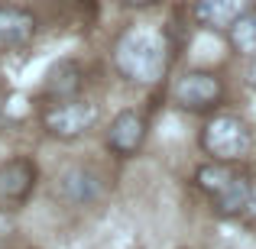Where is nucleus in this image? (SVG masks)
Returning a JSON list of instances; mask_svg holds the SVG:
<instances>
[{
	"mask_svg": "<svg viewBox=\"0 0 256 249\" xmlns=\"http://www.w3.org/2000/svg\"><path fill=\"white\" fill-rule=\"evenodd\" d=\"M32 185H36V168H32V162L13 159V162L0 165V207L26 201Z\"/></svg>",
	"mask_w": 256,
	"mask_h": 249,
	"instance_id": "nucleus-7",
	"label": "nucleus"
},
{
	"mask_svg": "<svg viewBox=\"0 0 256 249\" xmlns=\"http://www.w3.org/2000/svg\"><path fill=\"white\" fill-rule=\"evenodd\" d=\"M230 42L237 52L253 55L256 52V13H244L240 19L230 23Z\"/></svg>",
	"mask_w": 256,
	"mask_h": 249,
	"instance_id": "nucleus-13",
	"label": "nucleus"
},
{
	"mask_svg": "<svg viewBox=\"0 0 256 249\" xmlns=\"http://www.w3.org/2000/svg\"><path fill=\"white\" fill-rule=\"evenodd\" d=\"M250 191H253V181L244 178V175H237V178H234L220 194H214L218 211L224 214V217H237V214H244L246 211V201H250Z\"/></svg>",
	"mask_w": 256,
	"mask_h": 249,
	"instance_id": "nucleus-11",
	"label": "nucleus"
},
{
	"mask_svg": "<svg viewBox=\"0 0 256 249\" xmlns=\"http://www.w3.org/2000/svg\"><path fill=\"white\" fill-rule=\"evenodd\" d=\"M201 146L218 162H234V159H244L253 149V130L240 117H234V113H220V117H214L204 126Z\"/></svg>",
	"mask_w": 256,
	"mask_h": 249,
	"instance_id": "nucleus-2",
	"label": "nucleus"
},
{
	"mask_svg": "<svg viewBox=\"0 0 256 249\" xmlns=\"http://www.w3.org/2000/svg\"><path fill=\"white\" fill-rule=\"evenodd\" d=\"M82 87V68L75 62H58L46 78V94L56 100H72Z\"/></svg>",
	"mask_w": 256,
	"mask_h": 249,
	"instance_id": "nucleus-10",
	"label": "nucleus"
},
{
	"mask_svg": "<svg viewBox=\"0 0 256 249\" xmlns=\"http://www.w3.org/2000/svg\"><path fill=\"white\" fill-rule=\"evenodd\" d=\"M52 191L68 207H91L104 198V178H100L98 168L75 162V165H65L62 172L56 175Z\"/></svg>",
	"mask_w": 256,
	"mask_h": 249,
	"instance_id": "nucleus-3",
	"label": "nucleus"
},
{
	"mask_svg": "<svg viewBox=\"0 0 256 249\" xmlns=\"http://www.w3.org/2000/svg\"><path fill=\"white\" fill-rule=\"evenodd\" d=\"M94 120H98V107L88 104V100L72 97V100H58L52 110H46L42 123L56 139H75L91 130Z\"/></svg>",
	"mask_w": 256,
	"mask_h": 249,
	"instance_id": "nucleus-4",
	"label": "nucleus"
},
{
	"mask_svg": "<svg viewBox=\"0 0 256 249\" xmlns=\"http://www.w3.org/2000/svg\"><path fill=\"white\" fill-rule=\"evenodd\" d=\"M250 6V0H198L194 13L204 26H230L234 19H240Z\"/></svg>",
	"mask_w": 256,
	"mask_h": 249,
	"instance_id": "nucleus-9",
	"label": "nucleus"
},
{
	"mask_svg": "<svg viewBox=\"0 0 256 249\" xmlns=\"http://www.w3.org/2000/svg\"><path fill=\"white\" fill-rule=\"evenodd\" d=\"M126 6H133V10H143V6H150V3H156V0H124Z\"/></svg>",
	"mask_w": 256,
	"mask_h": 249,
	"instance_id": "nucleus-15",
	"label": "nucleus"
},
{
	"mask_svg": "<svg viewBox=\"0 0 256 249\" xmlns=\"http://www.w3.org/2000/svg\"><path fill=\"white\" fill-rule=\"evenodd\" d=\"M117 68L124 78L140 84H152L166 75V42L152 29H130L117 42Z\"/></svg>",
	"mask_w": 256,
	"mask_h": 249,
	"instance_id": "nucleus-1",
	"label": "nucleus"
},
{
	"mask_svg": "<svg viewBox=\"0 0 256 249\" xmlns=\"http://www.w3.org/2000/svg\"><path fill=\"white\" fill-rule=\"evenodd\" d=\"M36 36V19L26 10L0 6V49H20Z\"/></svg>",
	"mask_w": 256,
	"mask_h": 249,
	"instance_id": "nucleus-8",
	"label": "nucleus"
},
{
	"mask_svg": "<svg viewBox=\"0 0 256 249\" xmlns=\"http://www.w3.org/2000/svg\"><path fill=\"white\" fill-rule=\"evenodd\" d=\"M220 100V81L211 71H192L175 84V104L185 110H208Z\"/></svg>",
	"mask_w": 256,
	"mask_h": 249,
	"instance_id": "nucleus-5",
	"label": "nucleus"
},
{
	"mask_svg": "<svg viewBox=\"0 0 256 249\" xmlns=\"http://www.w3.org/2000/svg\"><path fill=\"white\" fill-rule=\"evenodd\" d=\"M250 78H253V84H256V65H253V71H250Z\"/></svg>",
	"mask_w": 256,
	"mask_h": 249,
	"instance_id": "nucleus-16",
	"label": "nucleus"
},
{
	"mask_svg": "<svg viewBox=\"0 0 256 249\" xmlns=\"http://www.w3.org/2000/svg\"><path fill=\"white\" fill-rule=\"evenodd\" d=\"M246 217H250V220H256V185H253V191H250V201H246Z\"/></svg>",
	"mask_w": 256,
	"mask_h": 249,
	"instance_id": "nucleus-14",
	"label": "nucleus"
},
{
	"mask_svg": "<svg viewBox=\"0 0 256 249\" xmlns=\"http://www.w3.org/2000/svg\"><path fill=\"white\" fill-rule=\"evenodd\" d=\"M234 178H237V172L230 168V162H218V159L208 162V165H201L198 172H194V185H198L204 194H211V198L224 191Z\"/></svg>",
	"mask_w": 256,
	"mask_h": 249,
	"instance_id": "nucleus-12",
	"label": "nucleus"
},
{
	"mask_svg": "<svg viewBox=\"0 0 256 249\" xmlns=\"http://www.w3.org/2000/svg\"><path fill=\"white\" fill-rule=\"evenodd\" d=\"M146 139V120L140 110H124L107 126V146L120 156H133Z\"/></svg>",
	"mask_w": 256,
	"mask_h": 249,
	"instance_id": "nucleus-6",
	"label": "nucleus"
}]
</instances>
